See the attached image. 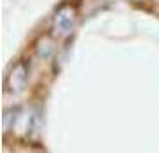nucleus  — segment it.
I'll return each mask as SVG.
<instances>
[{
	"label": "nucleus",
	"instance_id": "f257e3e1",
	"mask_svg": "<svg viewBox=\"0 0 159 153\" xmlns=\"http://www.w3.org/2000/svg\"><path fill=\"white\" fill-rule=\"evenodd\" d=\"M75 22H77V7L68 4V2L61 4L52 16V23H50L52 36L56 37L68 36L72 32V29L75 27Z\"/></svg>",
	"mask_w": 159,
	"mask_h": 153
},
{
	"label": "nucleus",
	"instance_id": "f03ea898",
	"mask_svg": "<svg viewBox=\"0 0 159 153\" xmlns=\"http://www.w3.org/2000/svg\"><path fill=\"white\" fill-rule=\"evenodd\" d=\"M27 77H29V62L25 59L16 61L15 66L11 68L6 79V91L7 93H20L25 84H27Z\"/></svg>",
	"mask_w": 159,
	"mask_h": 153
},
{
	"label": "nucleus",
	"instance_id": "7ed1b4c3",
	"mask_svg": "<svg viewBox=\"0 0 159 153\" xmlns=\"http://www.w3.org/2000/svg\"><path fill=\"white\" fill-rule=\"evenodd\" d=\"M18 116H20V109H18V107H16V109L6 110V112H4V128H6V130H11V128H15Z\"/></svg>",
	"mask_w": 159,
	"mask_h": 153
}]
</instances>
